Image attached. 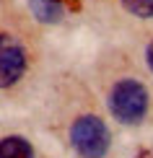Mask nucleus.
Instances as JSON below:
<instances>
[{
  "label": "nucleus",
  "instance_id": "nucleus-1",
  "mask_svg": "<svg viewBox=\"0 0 153 158\" xmlns=\"http://www.w3.org/2000/svg\"><path fill=\"white\" fill-rule=\"evenodd\" d=\"M96 75L104 106L117 124L143 127L153 122V88L127 55L112 52L101 60Z\"/></svg>",
  "mask_w": 153,
  "mask_h": 158
},
{
  "label": "nucleus",
  "instance_id": "nucleus-2",
  "mask_svg": "<svg viewBox=\"0 0 153 158\" xmlns=\"http://www.w3.org/2000/svg\"><path fill=\"white\" fill-rule=\"evenodd\" d=\"M36 65V39L18 18L0 21V91H16Z\"/></svg>",
  "mask_w": 153,
  "mask_h": 158
},
{
  "label": "nucleus",
  "instance_id": "nucleus-3",
  "mask_svg": "<svg viewBox=\"0 0 153 158\" xmlns=\"http://www.w3.org/2000/svg\"><path fill=\"white\" fill-rule=\"evenodd\" d=\"M68 143L81 158H104L112 148V130L101 111L86 104L68 117Z\"/></svg>",
  "mask_w": 153,
  "mask_h": 158
},
{
  "label": "nucleus",
  "instance_id": "nucleus-4",
  "mask_svg": "<svg viewBox=\"0 0 153 158\" xmlns=\"http://www.w3.org/2000/svg\"><path fill=\"white\" fill-rule=\"evenodd\" d=\"M29 10L39 23H60L62 21V5L60 0H29Z\"/></svg>",
  "mask_w": 153,
  "mask_h": 158
},
{
  "label": "nucleus",
  "instance_id": "nucleus-5",
  "mask_svg": "<svg viewBox=\"0 0 153 158\" xmlns=\"http://www.w3.org/2000/svg\"><path fill=\"white\" fill-rule=\"evenodd\" d=\"M0 158H34V148L23 135L0 137Z\"/></svg>",
  "mask_w": 153,
  "mask_h": 158
},
{
  "label": "nucleus",
  "instance_id": "nucleus-6",
  "mask_svg": "<svg viewBox=\"0 0 153 158\" xmlns=\"http://www.w3.org/2000/svg\"><path fill=\"white\" fill-rule=\"evenodd\" d=\"M119 5L138 21H153V0H119Z\"/></svg>",
  "mask_w": 153,
  "mask_h": 158
},
{
  "label": "nucleus",
  "instance_id": "nucleus-7",
  "mask_svg": "<svg viewBox=\"0 0 153 158\" xmlns=\"http://www.w3.org/2000/svg\"><path fill=\"white\" fill-rule=\"evenodd\" d=\"M143 62H145V68H148V73L153 75V36L148 39V44H145V49H143Z\"/></svg>",
  "mask_w": 153,
  "mask_h": 158
}]
</instances>
